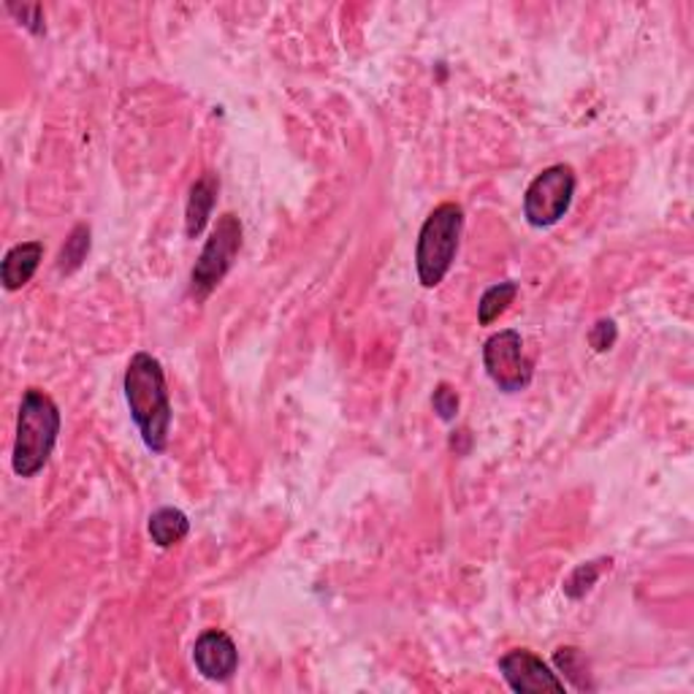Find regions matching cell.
Wrapping results in <instances>:
<instances>
[{"mask_svg":"<svg viewBox=\"0 0 694 694\" xmlns=\"http://www.w3.org/2000/svg\"><path fill=\"white\" fill-rule=\"evenodd\" d=\"M616 340H618V329L610 317L597 321L589 331V345L597 350V353H608V350L616 345Z\"/></svg>","mask_w":694,"mask_h":694,"instance_id":"17","label":"cell"},{"mask_svg":"<svg viewBox=\"0 0 694 694\" xmlns=\"http://www.w3.org/2000/svg\"><path fill=\"white\" fill-rule=\"evenodd\" d=\"M9 11H11V14L20 17L25 28L33 30V33H43V30H47V28H43V17H41L39 6H22V9H20V6L9 3Z\"/></svg>","mask_w":694,"mask_h":694,"instance_id":"18","label":"cell"},{"mask_svg":"<svg viewBox=\"0 0 694 694\" xmlns=\"http://www.w3.org/2000/svg\"><path fill=\"white\" fill-rule=\"evenodd\" d=\"M554 665H556V671L565 675V678L570 681L578 692L597 690V684H594L592 673H589V659H586V654L580 652V648H575V646L556 648Z\"/></svg>","mask_w":694,"mask_h":694,"instance_id":"12","label":"cell"},{"mask_svg":"<svg viewBox=\"0 0 694 694\" xmlns=\"http://www.w3.org/2000/svg\"><path fill=\"white\" fill-rule=\"evenodd\" d=\"M240 250H242V223L240 217L225 212L223 217H217L215 231H212L202 255H198L196 266H193L190 274L193 296L196 299L209 296V293L223 283L225 274L231 272Z\"/></svg>","mask_w":694,"mask_h":694,"instance_id":"4","label":"cell"},{"mask_svg":"<svg viewBox=\"0 0 694 694\" xmlns=\"http://www.w3.org/2000/svg\"><path fill=\"white\" fill-rule=\"evenodd\" d=\"M87 253H90V228H87V225H77V228L71 231V236L66 240V245H62L60 250L58 272L60 274L77 272V268L85 264Z\"/></svg>","mask_w":694,"mask_h":694,"instance_id":"14","label":"cell"},{"mask_svg":"<svg viewBox=\"0 0 694 694\" xmlns=\"http://www.w3.org/2000/svg\"><path fill=\"white\" fill-rule=\"evenodd\" d=\"M217 193H221V179L212 172L202 174L190 187V196H187V209H185V234L190 240L204 234L206 223H209L212 209L217 204Z\"/></svg>","mask_w":694,"mask_h":694,"instance_id":"9","label":"cell"},{"mask_svg":"<svg viewBox=\"0 0 694 694\" xmlns=\"http://www.w3.org/2000/svg\"><path fill=\"white\" fill-rule=\"evenodd\" d=\"M575 172L570 166L556 164L543 168L535 179H531L527 193H524V217L535 228H551L570 212V204L575 198Z\"/></svg>","mask_w":694,"mask_h":694,"instance_id":"5","label":"cell"},{"mask_svg":"<svg viewBox=\"0 0 694 694\" xmlns=\"http://www.w3.org/2000/svg\"><path fill=\"white\" fill-rule=\"evenodd\" d=\"M516 296H518V283H512V280L491 285L489 291L480 296V304H478L480 326H491L493 321H499V315L508 312V306L516 302Z\"/></svg>","mask_w":694,"mask_h":694,"instance_id":"13","label":"cell"},{"mask_svg":"<svg viewBox=\"0 0 694 694\" xmlns=\"http://www.w3.org/2000/svg\"><path fill=\"white\" fill-rule=\"evenodd\" d=\"M149 537L158 548H172L190 535V521L179 508H160L149 516Z\"/></svg>","mask_w":694,"mask_h":694,"instance_id":"11","label":"cell"},{"mask_svg":"<svg viewBox=\"0 0 694 694\" xmlns=\"http://www.w3.org/2000/svg\"><path fill=\"white\" fill-rule=\"evenodd\" d=\"M461 231H465V209L446 202L423 221L416 245V272L423 287H437L448 277L459 253Z\"/></svg>","mask_w":694,"mask_h":694,"instance_id":"3","label":"cell"},{"mask_svg":"<svg viewBox=\"0 0 694 694\" xmlns=\"http://www.w3.org/2000/svg\"><path fill=\"white\" fill-rule=\"evenodd\" d=\"M41 258V242H22V245L11 247L3 255V264H0V280H3L6 291H20V287L28 285L33 280V274L39 272Z\"/></svg>","mask_w":694,"mask_h":694,"instance_id":"10","label":"cell"},{"mask_svg":"<svg viewBox=\"0 0 694 694\" xmlns=\"http://www.w3.org/2000/svg\"><path fill=\"white\" fill-rule=\"evenodd\" d=\"M605 565H610V559H597V561H586V565H578L575 570L567 575L565 580V594L570 599H580L586 597L594 589V584L599 580L603 575Z\"/></svg>","mask_w":694,"mask_h":694,"instance_id":"15","label":"cell"},{"mask_svg":"<svg viewBox=\"0 0 694 694\" xmlns=\"http://www.w3.org/2000/svg\"><path fill=\"white\" fill-rule=\"evenodd\" d=\"M483 366L491 383L505 393L529 389L535 364L524 353V340L516 329H505L491 334L483 345Z\"/></svg>","mask_w":694,"mask_h":694,"instance_id":"6","label":"cell"},{"mask_svg":"<svg viewBox=\"0 0 694 694\" xmlns=\"http://www.w3.org/2000/svg\"><path fill=\"white\" fill-rule=\"evenodd\" d=\"M499 673L508 681V686L518 694H537V692H554L561 694L567 690L565 678H559L548 662L531 654L529 648H512L499 659Z\"/></svg>","mask_w":694,"mask_h":694,"instance_id":"7","label":"cell"},{"mask_svg":"<svg viewBox=\"0 0 694 694\" xmlns=\"http://www.w3.org/2000/svg\"><path fill=\"white\" fill-rule=\"evenodd\" d=\"M431 404H434V412L440 416V421H456V416H459V393L453 391V385L448 383H440L434 389V393H431Z\"/></svg>","mask_w":694,"mask_h":694,"instance_id":"16","label":"cell"},{"mask_svg":"<svg viewBox=\"0 0 694 694\" xmlns=\"http://www.w3.org/2000/svg\"><path fill=\"white\" fill-rule=\"evenodd\" d=\"M193 662L206 681L223 684V681L234 678L236 667H240V652H236V643L221 629H206L193 646Z\"/></svg>","mask_w":694,"mask_h":694,"instance_id":"8","label":"cell"},{"mask_svg":"<svg viewBox=\"0 0 694 694\" xmlns=\"http://www.w3.org/2000/svg\"><path fill=\"white\" fill-rule=\"evenodd\" d=\"M123 389L144 446L153 453H166L168 434H172V402H168L164 364L153 353L141 350L128 361Z\"/></svg>","mask_w":694,"mask_h":694,"instance_id":"1","label":"cell"},{"mask_svg":"<svg viewBox=\"0 0 694 694\" xmlns=\"http://www.w3.org/2000/svg\"><path fill=\"white\" fill-rule=\"evenodd\" d=\"M60 410L55 399L41 389L22 393L20 416H17V437L11 467L20 478H36L47 467L49 456L60 437Z\"/></svg>","mask_w":694,"mask_h":694,"instance_id":"2","label":"cell"}]
</instances>
